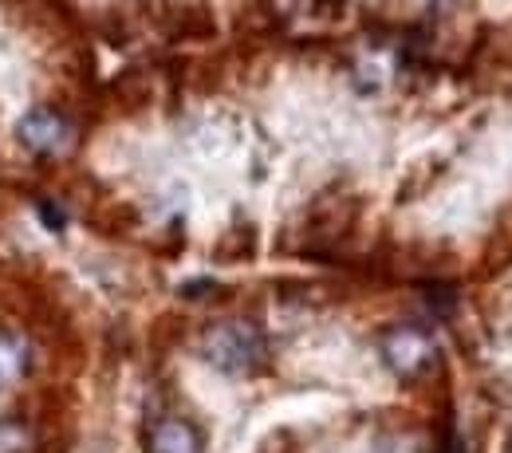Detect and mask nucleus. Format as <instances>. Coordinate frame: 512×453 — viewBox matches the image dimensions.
Masks as SVG:
<instances>
[{"label": "nucleus", "instance_id": "nucleus-1", "mask_svg": "<svg viewBox=\"0 0 512 453\" xmlns=\"http://www.w3.org/2000/svg\"><path fill=\"white\" fill-rule=\"evenodd\" d=\"M197 351L221 375H249L256 363L264 359V339L245 320H221V324H209L201 331Z\"/></svg>", "mask_w": 512, "mask_h": 453}, {"label": "nucleus", "instance_id": "nucleus-2", "mask_svg": "<svg viewBox=\"0 0 512 453\" xmlns=\"http://www.w3.org/2000/svg\"><path fill=\"white\" fill-rule=\"evenodd\" d=\"M383 359L390 363L394 375L402 379H414L430 367L434 359V347H430V335H422L418 327H398L383 339Z\"/></svg>", "mask_w": 512, "mask_h": 453}, {"label": "nucleus", "instance_id": "nucleus-3", "mask_svg": "<svg viewBox=\"0 0 512 453\" xmlns=\"http://www.w3.org/2000/svg\"><path fill=\"white\" fill-rule=\"evenodd\" d=\"M16 138H20L32 154H56V150L67 142L64 115H56L52 107H36V111H28V115L20 119Z\"/></svg>", "mask_w": 512, "mask_h": 453}, {"label": "nucleus", "instance_id": "nucleus-4", "mask_svg": "<svg viewBox=\"0 0 512 453\" xmlns=\"http://www.w3.org/2000/svg\"><path fill=\"white\" fill-rule=\"evenodd\" d=\"M146 450L150 453H201L205 442L197 434V426L186 422V418H162L154 422L150 438H146Z\"/></svg>", "mask_w": 512, "mask_h": 453}, {"label": "nucleus", "instance_id": "nucleus-5", "mask_svg": "<svg viewBox=\"0 0 512 453\" xmlns=\"http://www.w3.org/2000/svg\"><path fill=\"white\" fill-rule=\"evenodd\" d=\"M28 343L16 331H0V390L16 387L28 375Z\"/></svg>", "mask_w": 512, "mask_h": 453}, {"label": "nucleus", "instance_id": "nucleus-6", "mask_svg": "<svg viewBox=\"0 0 512 453\" xmlns=\"http://www.w3.org/2000/svg\"><path fill=\"white\" fill-rule=\"evenodd\" d=\"M32 450V434L24 422L16 418H0V453H28Z\"/></svg>", "mask_w": 512, "mask_h": 453}]
</instances>
